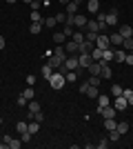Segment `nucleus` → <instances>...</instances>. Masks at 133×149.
<instances>
[{
    "instance_id": "f257e3e1",
    "label": "nucleus",
    "mask_w": 133,
    "mask_h": 149,
    "mask_svg": "<svg viewBox=\"0 0 133 149\" xmlns=\"http://www.w3.org/2000/svg\"><path fill=\"white\" fill-rule=\"evenodd\" d=\"M47 82H49L51 89H62L64 82H67V78H64V74H60V71H53V74H51V78H49Z\"/></svg>"
},
{
    "instance_id": "f03ea898",
    "label": "nucleus",
    "mask_w": 133,
    "mask_h": 149,
    "mask_svg": "<svg viewBox=\"0 0 133 149\" xmlns=\"http://www.w3.org/2000/svg\"><path fill=\"white\" fill-rule=\"evenodd\" d=\"M98 89L100 87H93V85H89V82H84V85H80V93L82 96H89V98H98Z\"/></svg>"
},
{
    "instance_id": "7ed1b4c3",
    "label": "nucleus",
    "mask_w": 133,
    "mask_h": 149,
    "mask_svg": "<svg viewBox=\"0 0 133 149\" xmlns=\"http://www.w3.org/2000/svg\"><path fill=\"white\" fill-rule=\"evenodd\" d=\"M93 49H95V42H91V40H87V38L78 45V54H91Z\"/></svg>"
},
{
    "instance_id": "20e7f679",
    "label": "nucleus",
    "mask_w": 133,
    "mask_h": 149,
    "mask_svg": "<svg viewBox=\"0 0 133 149\" xmlns=\"http://www.w3.org/2000/svg\"><path fill=\"white\" fill-rule=\"evenodd\" d=\"M64 58H67V54H53V56H49L47 60H49V65H51L53 69H58V67L64 62Z\"/></svg>"
},
{
    "instance_id": "39448f33",
    "label": "nucleus",
    "mask_w": 133,
    "mask_h": 149,
    "mask_svg": "<svg viewBox=\"0 0 133 149\" xmlns=\"http://www.w3.org/2000/svg\"><path fill=\"white\" fill-rule=\"evenodd\" d=\"M91 62H93L91 54H78V65H80V69H89Z\"/></svg>"
},
{
    "instance_id": "423d86ee",
    "label": "nucleus",
    "mask_w": 133,
    "mask_h": 149,
    "mask_svg": "<svg viewBox=\"0 0 133 149\" xmlns=\"http://www.w3.org/2000/svg\"><path fill=\"white\" fill-rule=\"evenodd\" d=\"M111 105H113L115 109H118V111H124V109L129 107V100L124 98V96H115V100L111 102Z\"/></svg>"
},
{
    "instance_id": "0eeeda50",
    "label": "nucleus",
    "mask_w": 133,
    "mask_h": 149,
    "mask_svg": "<svg viewBox=\"0 0 133 149\" xmlns=\"http://www.w3.org/2000/svg\"><path fill=\"white\" fill-rule=\"evenodd\" d=\"M102 116V118H115V113H118V109H115L113 105H107V107H102L100 111H98Z\"/></svg>"
},
{
    "instance_id": "6e6552de",
    "label": "nucleus",
    "mask_w": 133,
    "mask_h": 149,
    "mask_svg": "<svg viewBox=\"0 0 133 149\" xmlns=\"http://www.w3.org/2000/svg\"><path fill=\"white\" fill-rule=\"evenodd\" d=\"M104 22H107V27H115V25H118V9H111V11L107 13Z\"/></svg>"
},
{
    "instance_id": "1a4fd4ad",
    "label": "nucleus",
    "mask_w": 133,
    "mask_h": 149,
    "mask_svg": "<svg viewBox=\"0 0 133 149\" xmlns=\"http://www.w3.org/2000/svg\"><path fill=\"white\" fill-rule=\"evenodd\" d=\"M111 76H113V71L109 67V62L100 60V78H111Z\"/></svg>"
},
{
    "instance_id": "9d476101",
    "label": "nucleus",
    "mask_w": 133,
    "mask_h": 149,
    "mask_svg": "<svg viewBox=\"0 0 133 149\" xmlns=\"http://www.w3.org/2000/svg\"><path fill=\"white\" fill-rule=\"evenodd\" d=\"M87 20H89V18H84L82 13H76V16H73V27H78V29H84V27H87Z\"/></svg>"
},
{
    "instance_id": "9b49d317",
    "label": "nucleus",
    "mask_w": 133,
    "mask_h": 149,
    "mask_svg": "<svg viewBox=\"0 0 133 149\" xmlns=\"http://www.w3.org/2000/svg\"><path fill=\"white\" fill-rule=\"evenodd\" d=\"M111 105V96H107V93H98V111H100L102 107Z\"/></svg>"
},
{
    "instance_id": "f8f14e48",
    "label": "nucleus",
    "mask_w": 133,
    "mask_h": 149,
    "mask_svg": "<svg viewBox=\"0 0 133 149\" xmlns=\"http://www.w3.org/2000/svg\"><path fill=\"white\" fill-rule=\"evenodd\" d=\"M95 47H98V49H107V47H111V40H109V36H98V40H95Z\"/></svg>"
},
{
    "instance_id": "ddd939ff",
    "label": "nucleus",
    "mask_w": 133,
    "mask_h": 149,
    "mask_svg": "<svg viewBox=\"0 0 133 149\" xmlns=\"http://www.w3.org/2000/svg\"><path fill=\"white\" fill-rule=\"evenodd\" d=\"M2 140L7 143V147H9V149H20V145H22V140H16V138H11V136H5Z\"/></svg>"
},
{
    "instance_id": "4468645a",
    "label": "nucleus",
    "mask_w": 133,
    "mask_h": 149,
    "mask_svg": "<svg viewBox=\"0 0 133 149\" xmlns=\"http://www.w3.org/2000/svg\"><path fill=\"white\" fill-rule=\"evenodd\" d=\"M124 58H127V51H122L120 47H113V60L115 62H124Z\"/></svg>"
},
{
    "instance_id": "2eb2a0df",
    "label": "nucleus",
    "mask_w": 133,
    "mask_h": 149,
    "mask_svg": "<svg viewBox=\"0 0 133 149\" xmlns=\"http://www.w3.org/2000/svg\"><path fill=\"white\" fill-rule=\"evenodd\" d=\"M87 9H89V13H98L100 11V0H89Z\"/></svg>"
},
{
    "instance_id": "dca6fc26",
    "label": "nucleus",
    "mask_w": 133,
    "mask_h": 149,
    "mask_svg": "<svg viewBox=\"0 0 133 149\" xmlns=\"http://www.w3.org/2000/svg\"><path fill=\"white\" fill-rule=\"evenodd\" d=\"M40 71H42V78H44V80H49V78H51V74H53L56 69H53V67L49 65V62H47V65H42V69H40Z\"/></svg>"
},
{
    "instance_id": "f3484780",
    "label": "nucleus",
    "mask_w": 133,
    "mask_h": 149,
    "mask_svg": "<svg viewBox=\"0 0 133 149\" xmlns=\"http://www.w3.org/2000/svg\"><path fill=\"white\" fill-rule=\"evenodd\" d=\"M109 40H111V47H122V40H124V38H122L120 33H111Z\"/></svg>"
},
{
    "instance_id": "a211bd4d",
    "label": "nucleus",
    "mask_w": 133,
    "mask_h": 149,
    "mask_svg": "<svg viewBox=\"0 0 133 149\" xmlns=\"http://www.w3.org/2000/svg\"><path fill=\"white\" fill-rule=\"evenodd\" d=\"M89 74L91 76H100V60H93L89 65Z\"/></svg>"
},
{
    "instance_id": "6ab92c4d",
    "label": "nucleus",
    "mask_w": 133,
    "mask_h": 149,
    "mask_svg": "<svg viewBox=\"0 0 133 149\" xmlns=\"http://www.w3.org/2000/svg\"><path fill=\"white\" fill-rule=\"evenodd\" d=\"M122 38H131V33H133V27H129V25H120V31H118Z\"/></svg>"
},
{
    "instance_id": "aec40b11",
    "label": "nucleus",
    "mask_w": 133,
    "mask_h": 149,
    "mask_svg": "<svg viewBox=\"0 0 133 149\" xmlns=\"http://www.w3.org/2000/svg\"><path fill=\"white\" fill-rule=\"evenodd\" d=\"M102 60H104V62H111V60H113V47L102 49Z\"/></svg>"
},
{
    "instance_id": "412c9836",
    "label": "nucleus",
    "mask_w": 133,
    "mask_h": 149,
    "mask_svg": "<svg viewBox=\"0 0 133 149\" xmlns=\"http://www.w3.org/2000/svg\"><path fill=\"white\" fill-rule=\"evenodd\" d=\"M78 9H80V5H76V2L71 0L69 5H67V16H76V13H78Z\"/></svg>"
},
{
    "instance_id": "4be33fe9",
    "label": "nucleus",
    "mask_w": 133,
    "mask_h": 149,
    "mask_svg": "<svg viewBox=\"0 0 133 149\" xmlns=\"http://www.w3.org/2000/svg\"><path fill=\"white\" fill-rule=\"evenodd\" d=\"M64 40H67L64 31H56V33H53V42L56 45H64Z\"/></svg>"
},
{
    "instance_id": "5701e85b",
    "label": "nucleus",
    "mask_w": 133,
    "mask_h": 149,
    "mask_svg": "<svg viewBox=\"0 0 133 149\" xmlns=\"http://www.w3.org/2000/svg\"><path fill=\"white\" fill-rule=\"evenodd\" d=\"M27 131H29L31 136H33V134H38V131H40V123H36V120H31V123L27 125Z\"/></svg>"
},
{
    "instance_id": "b1692460",
    "label": "nucleus",
    "mask_w": 133,
    "mask_h": 149,
    "mask_svg": "<svg viewBox=\"0 0 133 149\" xmlns=\"http://www.w3.org/2000/svg\"><path fill=\"white\" fill-rule=\"evenodd\" d=\"M27 107H29V111H31V113H36V111H40V107H42V105H40L38 100H29Z\"/></svg>"
},
{
    "instance_id": "393cba45",
    "label": "nucleus",
    "mask_w": 133,
    "mask_h": 149,
    "mask_svg": "<svg viewBox=\"0 0 133 149\" xmlns=\"http://www.w3.org/2000/svg\"><path fill=\"white\" fill-rule=\"evenodd\" d=\"M115 127H118V123H115V118H104V129H107V131L115 129Z\"/></svg>"
},
{
    "instance_id": "a878e982",
    "label": "nucleus",
    "mask_w": 133,
    "mask_h": 149,
    "mask_svg": "<svg viewBox=\"0 0 133 149\" xmlns=\"http://www.w3.org/2000/svg\"><path fill=\"white\" fill-rule=\"evenodd\" d=\"M64 51H69V54H78V42L69 40V42H67V47H64Z\"/></svg>"
},
{
    "instance_id": "bb28decb",
    "label": "nucleus",
    "mask_w": 133,
    "mask_h": 149,
    "mask_svg": "<svg viewBox=\"0 0 133 149\" xmlns=\"http://www.w3.org/2000/svg\"><path fill=\"white\" fill-rule=\"evenodd\" d=\"M118 140H120V131L111 129V131H109V143H118Z\"/></svg>"
},
{
    "instance_id": "cd10ccee",
    "label": "nucleus",
    "mask_w": 133,
    "mask_h": 149,
    "mask_svg": "<svg viewBox=\"0 0 133 149\" xmlns=\"http://www.w3.org/2000/svg\"><path fill=\"white\" fill-rule=\"evenodd\" d=\"M122 96L129 100V107H133V89H122Z\"/></svg>"
},
{
    "instance_id": "c85d7f7f",
    "label": "nucleus",
    "mask_w": 133,
    "mask_h": 149,
    "mask_svg": "<svg viewBox=\"0 0 133 149\" xmlns=\"http://www.w3.org/2000/svg\"><path fill=\"white\" fill-rule=\"evenodd\" d=\"M42 27H44V20H42V22H31V27H29V29H31V33H40V31H42Z\"/></svg>"
},
{
    "instance_id": "c756f323",
    "label": "nucleus",
    "mask_w": 133,
    "mask_h": 149,
    "mask_svg": "<svg viewBox=\"0 0 133 149\" xmlns=\"http://www.w3.org/2000/svg\"><path fill=\"white\" fill-rule=\"evenodd\" d=\"M71 40L80 45V42H82V40H84V33H82V31H73V36H71Z\"/></svg>"
},
{
    "instance_id": "7c9ffc66",
    "label": "nucleus",
    "mask_w": 133,
    "mask_h": 149,
    "mask_svg": "<svg viewBox=\"0 0 133 149\" xmlns=\"http://www.w3.org/2000/svg\"><path fill=\"white\" fill-rule=\"evenodd\" d=\"M64 78H67V82H76L78 80V71H67Z\"/></svg>"
},
{
    "instance_id": "2f4dec72",
    "label": "nucleus",
    "mask_w": 133,
    "mask_h": 149,
    "mask_svg": "<svg viewBox=\"0 0 133 149\" xmlns=\"http://www.w3.org/2000/svg\"><path fill=\"white\" fill-rule=\"evenodd\" d=\"M115 129L120 131V136H124V134L129 131V123H118V127H115Z\"/></svg>"
},
{
    "instance_id": "473e14b6",
    "label": "nucleus",
    "mask_w": 133,
    "mask_h": 149,
    "mask_svg": "<svg viewBox=\"0 0 133 149\" xmlns=\"http://www.w3.org/2000/svg\"><path fill=\"white\" fill-rule=\"evenodd\" d=\"M56 25H58V22H56V16H53V18H44V27H47V29H53Z\"/></svg>"
},
{
    "instance_id": "72a5a7b5",
    "label": "nucleus",
    "mask_w": 133,
    "mask_h": 149,
    "mask_svg": "<svg viewBox=\"0 0 133 149\" xmlns=\"http://www.w3.org/2000/svg\"><path fill=\"white\" fill-rule=\"evenodd\" d=\"M122 47H124L127 51H133V40L131 38H124V40H122Z\"/></svg>"
},
{
    "instance_id": "f704fd0d",
    "label": "nucleus",
    "mask_w": 133,
    "mask_h": 149,
    "mask_svg": "<svg viewBox=\"0 0 133 149\" xmlns=\"http://www.w3.org/2000/svg\"><path fill=\"white\" fill-rule=\"evenodd\" d=\"M29 18H31V22H42V16H40V11H31V16H29Z\"/></svg>"
},
{
    "instance_id": "c9c22d12",
    "label": "nucleus",
    "mask_w": 133,
    "mask_h": 149,
    "mask_svg": "<svg viewBox=\"0 0 133 149\" xmlns=\"http://www.w3.org/2000/svg\"><path fill=\"white\" fill-rule=\"evenodd\" d=\"M91 58H93V60H102V49H98V47H95V49L91 51Z\"/></svg>"
},
{
    "instance_id": "e433bc0d",
    "label": "nucleus",
    "mask_w": 133,
    "mask_h": 149,
    "mask_svg": "<svg viewBox=\"0 0 133 149\" xmlns=\"http://www.w3.org/2000/svg\"><path fill=\"white\" fill-rule=\"evenodd\" d=\"M22 96H25L27 100H33V96H36V91H33V89L29 87V89H25V91H22Z\"/></svg>"
},
{
    "instance_id": "4c0bfd02",
    "label": "nucleus",
    "mask_w": 133,
    "mask_h": 149,
    "mask_svg": "<svg viewBox=\"0 0 133 149\" xmlns=\"http://www.w3.org/2000/svg\"><path fill=\"white\" fill-rule=\"evenodd\" d=\"M109 147V138H102L100 143H95V149H107Z\"/></svg>"
},
{
    "instance_id": "58836bf2",
    "label": "nucleus",
    "mask_w": 133,
    "mask_h": 149,
    "mask_svg": "<svg viewBox=\"0 0 133 149\" xmlns=\"http://www.w3.org/2000/svg\"><path fill=\"white\" fill-rule=\"evenodd\" d=\"M111 96H113V98L115 96H122V87L120 85H113V87H111Z\"/></svg>"
},
{
    "instance_id": "ea45409f",
    "label": "nucleus",
    "mask_w": 133,
    "mask_h": 149,
    "mask_svg": "<svg viewBox=\"0 0 133 149\" xmlns=\"http://www.w3.org/2000/svg\"><path fill=\"white\" fill-rule=\"evenodd\" d=\"M33 120H36V123H44V113H42V109L33 113Z\"/></svg>"
},
{
    "instance_id": "a19ab883",
    "label": "nucleus",
    "mask_w": 133,
    "mask_h": 149,
    "mask_svg": "<svg viewBox=\"0 0 133 149\" xmlns=\"http://www.w3.org/2000/svg\"><path fill=\"white\" fill-rule=\"evenodd\" d=\"M89 85H93V87H100V76H91V78H89Z\"/></svg>"
},
{
    "instance_id": "79ce46f5",
    "label": "nucleus",
    "mask_w": 133,
    "mask_h": 149,
    "mask_svg": "<svg viewBox=\"0 0 133 149\" xmlns=\"http://www.w3.org/2000/svg\"><path fill=\"white\" fill-rule=\"evenodd\" d=\"M64 36H67V38H71V36H73V27H71V25H64Z\"/></svg>"
},
{
    "instance_id": "37998d69",
    "label": "nucleus",
    "mask_w": 133,
    "mask_h": 149,
    "mask_svg": "<svg viewBox=\"0 0 133 149\" xmlns=\"http://www.w3.org/2000/svg\"><path fill=\"white\" fill-rule=\"evenodd\" d=\"M20 140H22V143H29V140H31V134H29V131H22V134H20Z\"/></svg>"
},
{
    "instance_id": "c03bdc74",
    "label": "nucleus",
    "mask_w": 133,
    "mask_h": 149,
    "mask_svg": "<svg viewBox=\"0 0 133 149\" xmlns=\"http://www.w3.org/2000/svg\"><path fill=\"white\" fill-rule=\"evenodd\" d=\"M40 5H42V0H31V11H38Z\"/></svg>"
},
{
    "instance_id": "a18cd8bd",
    "label": "nucleus",
    "mask_w": 133,
    "mask_h": 149,
    "mask_svg": "<svg viewBox=\"0 0 133 149\" xmlns=\"http://www.w3.org/2000/svg\"><path fill=\"white\" fill-rule=\"evenodd\" d=\"M56 22H67V13H56Z\"/></svg>"
},
{
    "instance_id": "49530a36",
    "label": "nucleus",
    "mask_w": 133,
    "mask_h": 149,
    "mask_svg": "<svg viewBox=\"0 0 133 149\" xmlns=\"http://www.w3.org/2000/svg\"><path fill=\"white\" fill-rule=\"evenodd\" d=\"M27 125H29V123H18V125H16V129H18V134L27 131Z\"/></svg>"
},
{
    "instance_id": "de8ad7c7",
    "label": "nucleus",
    "mask_w": 133,
    "mask_h": 149,
    "mask_svg": "<svg viewBox=\"0 0 133 149\" xmlns=\"http://www.w3.org/2000/svg\"><path fill=\"white\" fill-rule=\"evenodd\" d=\"M27 85H29V87H33V85H36V76H33V74L27 76Z\"/></svg>"
},
{
    "instance_id": "09e8293b",
    "label": "nucleus",
    "mask_w": 133,
    "mask_h": 149,
    "mask_svg": "<svg viewBox=\"0 0 133 149\" xmlns=\"http://www.w3.org/2000/svg\"><path fill=\"white\" fill-rule=\"evenodd\" d=\"M27 102H29V100H27L25 96L20 93V96H18V105H20V107H27Z\"/></svg>"
},
{
    "instance_id": "8fccbe9b",
    "label": "nucleus",
    "mask_w": 133,
    "mask_h": 149,
    "mask_svg": "<svg viewBox=\"0 0 133 149\" xmlns=\"http://www.w3.org/2000/svg\"><path fill=\"white\" fill-rule=\"evenodd\" d=\"M124 62H127L129 67H133V51H131V54H127V58H124Z\"/></svg>"
},
{
    "instance_id": "3c124183",
    "label": "nucleus",
    "mask_w": 133,
    "mask_h": 149,
    "mask_svg": "<svg viewBox=\"0 0 133 149\" xmlns=\"http://www.w3.org/2000/svg\"><path fill=\"white\" fill-rule=\"evenodd\" d=\"M5 47H7V40H5L2 36H0V49H5Z\"/></svg>"
},
{
    "instance_id": "603ef678",
    "label": "nucleus",
    "mask_w": 133,
    "mask_h": 149,
    "mask_svg": "<svg viewBox=\"0 0 133 149\" xmlns=\"http://www.w3.org/2000/svg\"><path fill=\"white\" fill-rule=\"evenodd\" d=\"M58 2H62V5H69L71 0H58Z\"/></svg>"
},
{
    "instance_id": "864d4df0",
    "label": "nucleus",
    "mask_w": 133,
    "mask_h": 149,
    "mask_svg": "<svg viewBox=\"0 0 133 149\" xmlns=\"http://www.w3.org/2000/svg\"><path fill=\"white\" fill-rule=\"evenodd\" d=\"M73 2H76V5H82V2H84V0H73Z\"/></svg>"
},
{
    "instance_id": "5fc2aeb1",
    "label": "nucleus",
    "mask_w": 133,
    "mask_h": 149,
    "mask_svg": "<svg viewBox=\"0 0 133 149\" xmlns=\"http://www.w3.org/2000/svg\"><path fill=\"white\" fill-rule=\"evenodd\" d=\"M49 2H51V0H42V5H47V7H49Z\"/></svg>"
},
{
    "instance_id": "6e6d98bb",
    "label": "nucleus",
    "mask_w": 133,
    "mask_h": 149,
    "mask_svg": "<svg viewBox=\"0 0 133 149\" xmlns=\"http://www.w3.org/2000/svg\"><path fill=\"white\" fill-rule=\"evenodd\" d=\"M22 2H27V5H31V0H22Z\"/></svg>"
},
{
    "instance_id": "4d7b16f0",
    "label": "nucleus",
    "mask_w": 133,
    "mask_h": 149,
    "mask_svg": "<svg viewBox=\"0 0 133 149\" xmlns=\"http://www.w3.org/2000/svg\"><path fill=\"white\" fill-rule=\"evenodd\" d=\"M5 2H11V5H13V2H16V0H5Z\"/></svg>"
},
{
    "instance_id": "13d9d810",
    "label": "nucleus",
    "mask_w": 133,
    "mask_h": 149,
    "mask_svg": "<svg viewBox=\"0 0 133 149\" xmlns=\"http://www.w3.org/2000/svg\"><path fill=\"white\" fill-rule=\"evenodd\" d=\"M0 125H2V118H0Z\"/></svg>"
},
{
    "instance_id": "bf43d9fd",
    "label": "nucleus",
    "mask_w": 133,
    "mask_h": 149,
    "mask_svg": "<svg viewBox=\"0 0 133 149\" xmlns=\"http://www.w3.org/2000/svg\"><path fill=\"white\" fill-rule=\"evenodd\" d=\"M131 40H133V33H131Z\"/></svg>"
},
{
    "instance_id": "052dcab7",
    "label": "nucleus",
    "mask_w": 133,
    "mask_h": 149,
    "mask_svg": "<svg viewBox=\"0 0 133 149\" xmlns=\"http://www.w3.org/2000/svg\"><path fill=\"white\" fill-rule=\"evenodd\" d=\"M0 2H2V0H0Z\"/></svg>"
}]
</instances>
